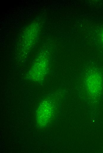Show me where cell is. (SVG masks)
Returning <instances> with one entry per match:
<instances>
[{"label": "cell", "mask_w": 103, "mask_h": 153, "mask_svg": "<svg viewBox=\"0 0 103 153\" xmlns=\"http://www.w3.org/2000/svg\"><path fill=\"white\" fill-rule=\"evenodd\" d=\"M102 37H103V36H102Z\"/></svg>", "instance_id": "cell-1"}]
</instances>
